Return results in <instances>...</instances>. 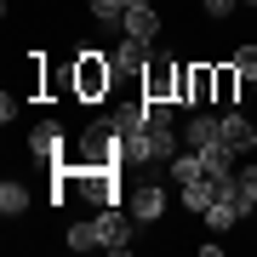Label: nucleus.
Here are the masks:
<instances>
[{"instance_id": "nucleus-6", "label": "nucleus", "mask_w": 257, "mask_h": 257, "mask_svg": "<svg viewBox=\"0 0 257 257\" xmlns=\"http://www.w3.org/2000/svg\"><path fill=\"white\" fill-rule=\"evenodd\" d=\"M126 211H132L138 223H155L160 211H166V189L155 183V177H149V183H138V189L126 194Z\"/></svg>"}, {"instance_id": "nucleus-17", "label": "nucleus", "mask_w": 257, "mask_h": 257, "mask_svg": "<svg viewBox=\"0 0 257 257\" xmlns=\"http://www.w3.org/2000/svg\"><path fill=\"white\" fill-rule=\"evenodd\" d=\"M234 6H240V0H200V12H206V18H217V23H223V18H229V12H234Z\"/></svg>"}, {"instance_id": "nucleus-12", "label": "nucleus", "mask_w": 257, "mask_h": 257, "mask_svg": "<svg viewBox=\"0 0 257 257\" xmlns=\"http://www.w3.org/2000/svg\"><path fill=\"white\" fill-rule=\"evenodd\" d=\"M0 211H6V217H23V211H29V189L18 183V177L0 183Z\"/></svg>"}, {"instance_id": "nucleus-15", "label": "nucleus", "mask_w": 257, "mask_h": 257, "mask_svg": "<svg viewBox=\"0 0 257 257\" xmlns=\"http://www.w3.org/2000/svg\"><path fill=\"white\" fill-rule=\"evenodd\" d=\"M86 6H92L97 23H126V6H132V0H86Z\"/></svg>"}, {"instance_id": "nucleus-9", "label": "nucleus", "mask_w": 257, "mask_h": 257, "mask_svg": "<svg viewBox=\"0 0 257 257\" xmlns=\"http://www.w3.org/2000/svg\"><path fill=\"white\" fill-rule=\"evenodd\" d=\"M120 29H126L132 40H155V35H160V12H155V0L126 6V23H120Z\"/></svg>"}, {"instance_id": "nucleus-20", "label": "nucleus", "mask_w": 257, "mask_h": 257, "mask_svg": "<svg viewBox=\"0 0 257 257\" xmlns=\"http://www.w3.org/2000/svg\"><path fill=\"white\" fill-rule=\"evenodd\" d=\"M132 6H138V0H132Z\"/></svg>"}, {"instance_id": "nucleus-4", "label": "nucleus", "mask_w": 257, "mask_h": 257, "mask_svg": "<svg viewBox=\"0 0 257 257\" xmlns=\"http://www.w3.org/2000/svg\"><path fill=\"white\" fill-rule=\"evenodd\" d=\"M177 69H183V63H172V57H166V52H155V57H149V69H143V97H160V103H177Z\"/></svg>"}, {"instance_id": "nucleus-1", "label": "nucleus", "mask_w": 257, "mask_h": 257, "mask_svg": "<svg viewBox=\"0 0 257 257\" xmlns=\"http://www.w3.org/2000/svg\"><path fill=\"white\" fill-rule=\"evenodd\" d=\"M109 86H114V63H109V52H80V57H74V69H69V92L80 97V103H103V97H109Z\"/></svg>"}, {"instance_id": "nucleus-16", "label": "nucleus", "mask_w": 257, "mask_h": 257, "mask_svg": "<svg viewBox=\"0 0 257 257\" xmlns=\"http://www.w3.org/2000/svg\"><path fill=\"white\" fill-rule=\"evenodd\" d=\"M234 69L246 74V80H257V46L246 40V46H234Z\"/></svg>"}, {"instance_id": "nucleus-2", "label": "nucleus", "mask_w": 257, "mask_h": 257, "mask_svg": "<svg viewBox=\"0 0 257 257\" xmlns=\"http://www.w3.org/2000/svg\"><path fill=\"white\" fill-rule=\"evenodd\" d=\"M177 103H189V109L217 103V63H183L177 69Z\"/></svg>"}, {"instance_id": "nucleus-5", "label": "nucleus", "mask_w": 257, "mask_h": 257, "mask_svg": "<svg viewBox=\"0 0 257 257\" xmlns=\"http://www.w3.org/2000/svg\"><path fill=\"white\" fill-rule=\"evenodd\" d=\"M149 57H155V52H149V40H120V46L109 52V63H114V80H143V69H149Z\"/></svg>"}, {"instance_id": "nucleus-8", "label": "nucleus", "mask_w": 257, "mask_h": 257, "mask_svg": "<svg viewBox=\"0 0 257 257\" xmlns=\"http://www.w3.org/2000/svg\"><path fill=\"white\" fill-rule=\"evenodd\" d=\"M29 155L35 160H63V126H57V120H40V126L29 132Z\"/></svg>"}, {"instance_id": "nucleus-10", "label": "nucleus", "mask_w": 257, "mask_h": 257, "mask_svg": "<svg viewBox=\"0 0 257 257\" xmlns=\"http://www.w3.org/2000/svg\"><path fill=\"white\" fill-rule=\"evenodd\" d=\"M240 217H246V211L234 206V194H217V200L206 206V229H211V234H229V229H234Z\"/></svg>"}, {"instance_id": "nucleus-7", "label": "nucleus", "mask_w": 257, "mask_h": 257, "mask_svg": "<svg viewBox=\"0 0 257 257\" xmlns=\"http://www.w3.org/2000/svg\"><path fill=\"white\" fill-rule=\"evenodd\" d=\"M223 143L234 149V160H246L251 149H257V126H251L246 114H234V109H229V114H223Z\"/></svg>"}, {"instance_id": "nucleus-13", "label": "nucleus", "mask_w": 257, "mask_h": 257, "mask_svg": "<svg viewBox=\"0 0 257 257\" xmlns=\"http://www.w3.org/2000/svg\"><path fill=\"white\" fill-rule=\"evenodd\" d=\"M240 86H246V74H240L234 63H217V103H234Z\"/></svg>"}, {"instance_id": "nucleus-11", "label": "nucleus", "mask_w": 257, "mask_h": 257, "mask_svg": "<svg viewBox=\"0 0 257 257\" xmlns=\"http://www.w3.org/2000/svg\"><path fill=\"white\" fill-rule=\"evenodd\" d=\"M229 194H234V206L246 211V217H257V166H251V160L234 172V189H229Z\"/></svg>"}, {"instance_id": "nucleus-19", "label": "nucleus", "mask_w": 257, "mask_h": 257, "mask_svg": "<svg viewBox=\"0 0 257 257\" xmlns=\"http://www.w3.org/2000/svg\"><path fill=\"white\" fill-rule=\"evenodd\" d=\"M251 92H257V80H251Z\"/></svg>"}, {"instance_id": "nucleus-14", "label": "nucleus", "mask_w": 257, "mask_h": 257, "mask_svg": "<svg viewBox=\"0 0 257 257\" xmlns=\"http://www.w3.org/2000/svg\"><path fill=\"white\" fill-rule=\"evenodd\" d=\"M97 246H103L97 217H92V223H74V229H69V251H97Z\"/></svg>"}, {"instance_id": "nucleus-3", "label": "nucleus", "mask_w": 257, "mask_h": 257, "mask_svg": "<svg viewBox=\"0 0 257 257\" xmlns=\"http://www.w3.org/2000/svg\"><path fill=\"white\" fill-rule=\"evenodd\" d=\"M132 211H120V206H97V234H103V251H114V257H126L132 251Z\"/></svg>"}, {"instance_id": "nucleus-18", "label": "nucleus", "mask_w": 257, "mask_h": 257, "mask_svg": "<svg viewBox=\"0 0 257 257\" xmlns=\"http://www.w3.org/2000/svg\"><path fill=\"white\" fill-rule=\"evenodd\" d=\"M240 6H257V0H240Z\"/></svg>"}]
</instances>
